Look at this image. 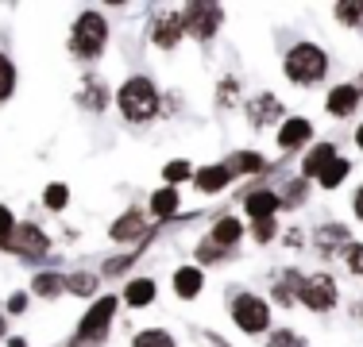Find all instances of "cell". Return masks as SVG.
<instances>
[{
    "mask_svg": "<svg viewBox=\"0 0 363 347\" xmlns=\"http://www.w3.org/2000/svg\"><path fill=\"white\" fill-rule=\"evenodd\" d=\"M112 104H116L120 120L132 127H147L162 116V89L151 74H128L124 81L112 93Z\"/></svg>",
    "mask_w": 363,
    "mask_h": 347,
    "instance_id": "6da1fadb",
    "label": "cell"
},
{
    "mask_svg": "<svg viewBox=\"0 0 363 347\" xmlns=\"http://www.w3.org/2000/svg\"><path fill=\"white\" fill-rule=\"evenodd\" d=\"M108 39H112V23L105 20V12H101V8H82V12L70 20L66 50H70L74 62L93 66V62H101V58H105Z\"/></svg>",
    "mask_w": 363,
    "mask_h": 347,
    "instance_id": "7a4b0ae2",
    "label": "cell"
},
{
    "mask_svg": "<svg viewBox=\"0 0 363 347\" xmlns=\"http://www.w3.org/2000/svg\"><path fill=\"white\" fill-rule=\"evenodd\" d=\"M328 69H333V58L321 42L313 39H298L282 50V77L298 89H313V85L328 81Z\"/></svg>",
    "mask_w": 363,
    "mask_h": 347,
    "instance_id": "3957f363",
    "label": "cell"
},
{
    "mask_svg": "<svg viewBox=\"0 0 363 347\" xmlns=\"http://www.w3.org/2000/svg\"><path fill=\"white\" fill-rule=\"evenodd\" d=\"M286 278L290 293H294V305H301L306 312H313V317H325V312H333L340 305V285H336V278L328 271H313V274H301L286 266V271H279Z\"/></svg>",
    "mask_w": 363,
    "mask_h": 347,
    "instance_id": "277c9868",
    "label": "cell"
},
{
    "mask_svg": "<svg viewBox=\"0 0 363 347\" xmlns=\"http://www.w3.org/2000/svg\"><path fill=\"white\" fill-rule=\"evenodd\" d=\"M228 320L240 336H267L274 328V305L255 290H228Z\"/></svg>",
    "mask_w": 363,
    "mask_h": 347,
    "instance_id": "5b68a950",
    "label": "cell"
},
{
    "mask_svg": "<svg viewBox=\"0 0 363 347\" xmlns=\"http://www.w3.org/2000/svg\"><path fill=\"white\" fill-rule=\"evenodd\" d=\"M120 312V293H101L97 301H89L85 312L77 317V328L70 336V343H82V347H101L112 332V320Z\"/></svg>",
    "mask_w": 363,
    "mask_h": 347,
    "instance_id": "8992f818",
    "label": "cell"
},
{
    "mask_svg": "<svg viewBox=\"0 0 363 347\" xmlns=\"http://www.w3.org/2000/svg\"><path fill=\"white\" fill-rule=\"evenodd\" d=\"M178 12H182L186 39L201 42V47H209V42L220 35L224 20H228V8H224V4H213V0H189V4H182Z\"/></svg>",
    "mask_w": 363,
    "mask_h": 347,
    "instance_id": "52a82bcc",
    "label": "cell"
},
{
    "mask_svg": "<svg viewBox=\"0 0 363 347\" xmlns=\"http://www.w3.org/2000/svg\"><path fill=\"white\" fill-rule=\"evenodd\" d=\"M159 232L162 228H159V224H151L147 208L132 205V208H124V212L108 224V243H116V247H140V243H151Z\"/></svg>",
    "mask_w": 363,
    "mask_h": 347,
    "instance_id": "ba28073f",
    "label": "cell"
},
{
    "mask_svg": "<svg viewBox=\"0 0 363 347\" xmlns=\"http://www.w3.org/2000/svg\"><path fill=\"white\" fill-rule=\"evenodd\" d=\"M4 255H16V258H23V263H43V258L55 255V239H50V232L43 228V224L20 220L12 232V243L4 247Z\"/></svg>",
    "mask_w": 363,
    "mask_h": 347,
    "instance_id": "9c48e42d",
    "label": "cell"
},
{
    "mask_svg": "<svg viewBox=\"0 0 363 347\" xmlns=\"http://www.w3.org/2000/svg\"><path fill=\"white\" fill-rule=\"evenodd\" d=\"M286 116H290L286 104H282V97H274L271 89H259L244 101V120L252 132H274Z\"/></svg>",
    "mask_w": 363,
    "mask_h": 347,
    "instance_id": "30bf717a",
    "label": "cell"
},
{
    "mask_svg": "<svg viewBox=\"0 0 363 347\" xmlns=\"http://www.w3.org/2000/svg\"><path fill=\"white\" fill-rule=\"evenodd\" d=\"M186 39V28H182V12L178 8H155L151 20H147V42L155 50H174Z\"/></svg>",
    "mask_w": 363,
    "mask_h": 347,
    "instance_id": "8fae6325",
    "label": "cell"
},
{
    "mask_svg": "<svg viewBox=\"0 0 363 347\" xmlns=\"http://www.w3.org/2000/svg\"><path fill=\"white\" fill-rule=\"evenodd\" d=\"M352 243H356V236H352V228L340 224V220H321L313 232H309V247H313L321 258H344Z\"/></svg>",
    "mask_w": 363,
    "mask_h": 347,
    "instance_id": "7c38bea8",
    "label": "cell"
},
{
    "mask_svg": "<svg viewBox=\"0 0 363 347\" xmlns=\"http://www.w3.org/2000/svg\"><path fill=\"white\" fill-rule=\"evenodd\" d=\"M317 143V132H313V120L309 116H298V112H290L286 120H282L279 127H274V147H279L282 154H306V147Z\"/></svg>",
    "mask_w": 363,
    "mask_h": 347,
    "instance_id": "4fadbf2b",
    "label": "cell"
},
{
    "mask_svg": "<svg viewBox=\"0 0 363 347\" xmlns=\"http://www.w3.org/2000/svg\"><path fill=\"white\" fill-rule=\"evenodd\" d=\"M112 93L116 89H108V81L101 74H85L74 89V104L82 112H89V116H105L108 104H112Z\"/></svg>",
    "mask_w": 363,
    "mask_h": 347,
    "instance_id": "5bb4252c",
    "label": "cell"
},
{
    "mask_svg": "<svg viewBox=\"0 0 363 347\" xmlns=\"http://www.w3.org/2000/svg\"><path fill=\"white\" fill-rule=\"evenodd\" d=\"M282 201H279V189L274 186H247L244 189V224L255 220H279Z\"/></svg>",
    "mask_w": 363,
    "mask_h": 347,
    "instance_id": "9a60e30c",
    "label": "cell"
},
{
    "mask_svg": "<svg viewBox=\"0 0 363 347\" xmlns=\"http://www.w3.org/2000/svg\"><path fill=\"white\" fill-rule=\"evenodd\" d=\"M147 216H151V224H159V228L186 220V216H182V189L155 186L151 193H147Z\"/></svg>",
    "mask_w": 363,
    "mask_h": 347,
    "instance_id": "2e32d148",
    "label": "cell"
},
{
    "mask_svg": "<svg viewBox=\"0 0 363 347\" xmlns=\"http://www.w3.org/2000/svg\"><path fill=\"white\" fill-rule=\"evenodd\" d=\"M232 181H236V174L224 166V159H220V162H205V166H197L189 186H194L201 197H220V193L232 189Z\"/></svg>",
    "mask_w": 363,
    "mask_h": 347,
    "instance_id": "e0dca14e",
    "label": "cell"
},
{
    "mask_svg": "<svg viewBox=\"0 0 363 347\" xmlns=\"http://www.w3.org/2000/svg\"><path fill=\"white\" fill-rule=\"evenodd\" d=\"M244 236H247V224H244V216H236V212H220L217 220L209 224V232H205V239L217 243L224 251H240Z\"/></svg>",
    "mask_w": 363,
    "mask_h": 347,
    "instance_id": "ac0fdd59",
    "label": "cell"
},
{
    "mask_svg": "<svg viewBox=\"0 0 363 347\" xmlns=\"http://www.w3.org/2000/svg\"><path fill=\"white\" fill-rule=\"evenodd\" d=\"M336 159H340V143H336V139H317L313 147H306V154H301V162H298V174L306 181H317L321 170Z\"/></svg>",
    "mask_w": 363,
    "mask_h": 347,
    "instance_id": "d6986e66",
    "label": "cell"
},
{
    "mask_svg": "<svg viewBox=\"0 0 363 347\" xmlns=\"http://www.w3.org/2000/svg\"><path fill=\"white\" fill-rule=\"evenodd\" d=\"M120 301H124L132 312H143L159 301V282L151 274H132L124 285H120Z\"/></svg>",
    "mask_w": 363,
    "mask_h": 347,
    "instance_id": "ffe728a7",
    "label": "cell"
},
{
    "mask_svg": "<svg viewBox=\"0 0 363 347\" xmlns=\"http://www.w3.org/2000/svg\"><path fill=\"white\" fill-rule=\"evenodd\" d=\"M359 104H363V93L356 89V81H340L325 93V112L333 120H352L359 112Z\"/></svg>",
    "mask_w": 363,
    "mask_h": 347,
    "instance_id": "44dd1931",
    "label": "cell"
},
{
    "mask_svg": "<svg viewBox=\"0 0 363 347\" xmlns=\"http://www.w3.org/2000/svg\"><path fill=\"white\" fill-rule=\"evenodd\" d=\"M170 290H174L178 301H197L205 293V271L197 263H182L174 274H170Z\"/></svg>",
    "mask_w": 363,
    "mask_h": 347,
    "instance_id": "7402d4cb",
    "label": "cell"
},
{
    "mask_svg": "<svg viewBox=\"0 0 363 347\" xmlns=\"http://www.w3.org/2000/svg\"><path fill=\"white\" fill-rule=\"evenodd\" d=\"M28 293H31V301H58V297H66L62 271H35L28 278Z\"/></svg>",
    "mask_w": 363,
    "mask_h": 347,
    "instance_id": "603a6c76",
    "label": "cell"
},
{
    "mask_svg": "<svg viewBox=\"0 0 363 347\" xmlns=\"http://www.w3.org/2000/svg\"><path fill=\"white\" fill-rule=\"evenodd\" d=\"M224 166L236 174V181H240V178H259V174H271V162H267L259 151H252V147H240V151H232L228 159H224Z\"/></svg>",
    "mask_w": 363,
    "mask_h": 347,
    "instance_id": "cb8c5ba5",
    "label": "cell"
},
{
    "mask_svg": "<svg viewBox=\"0 0 363 347\" xmlns=\"http://www.w3.org/2000/svg\"><path fill=\"white\" fill-rule=\"evenodd\" d=\"M62 278H66V293H70V297H77V301H97L101 297V282H105V278L97 271H66Z\"/></svg>",
    "mask_w": 363,
    "mask_h": 347,
    "instance_id": "d4e9b609",
    "label": "cell"
},
{
    "mask_svg": "<svg viewBox=\"0 0 363 347\" xmlns=\"http://www.w3.org/2000/svg\"><path fill=\"white\" fill-rule=\"evenodd\" d=\"M309 193H313V181H306L301 174H290V178L279 181V201H282V212H294V208H301L309 201Z\"/></svg>",
    "mask_w": 363,
    "mask_h": 347,
    "instance_id": "484cf974",
    "label": "cell"
},
{
    "mask_svg": "<svg viewBox=\"0 0 363 347\" xmlns=\"http://www.w3.org/2000/svg\"><path fill=\"white\" fill-rule=\"evenodd\" d=\"M244 81H240L236 74H224L217 81V93H213V104H217L220 112H232V108H244Z\"/></svg>",
    "mask_w": 363,
    "mask_h": 347,
    "instance_id": "4316f807",
    "label": "cell"
},
{
    "mask_svg": "<svg viewBox=\"0 0 363 347\" xmlns=\"http://www.w3.org/2000/svg\"><path fill=\"white\" fill-rule=\"evenodd\" d=\"M143 251H147V243H140V247H132V251H116V255H108L105 263H101L97 274L105 278V282H112V278H120V274H128V271H132V266L143 258Z\"/></svg>",
    "mask_w": 363,
    "mask_h": 347,
    "instance_id": "83f0119b",
    "label": "cell"
},
{
    "mask_svg": "<svg viewBox=\"0 0 363 347\" xmlns=\"http://www.w3.org/2000/svg\"><path fill=\"white\" fill-rule=\"evenodd\" d=\"M348 178H352V159H344V154H340L336 162H328V166L321 170V178H317L313 186L321 189V193H336Z\"/></svg>",
    "mask_w": 363,
    "mask_h": 347,
    "instance_id": "f1b7e54d",
    "label": "cell"
},
{
    "mask_svg": "<svg viewBox=\"0 0 363 347\" xmlns=\"http://www.w3.org/2000/svg\"><path fill=\"white\" fill-rule=\"evenodd\" d=\"M236 258V251H224L217 247V243H209V239H197V247H194V263L201 266V271H209V266H224V263H232Z\"/></svg>",
    "mask_w": 363,
    "mask_h": 347,
    "instance_id": "f546056e",
    "label": "cell"
},
{
    "mask_svg": "<svg viewBox=\"0 0 363 347\" xmlns=\"http://www.w3.org/2000/svg\"><path fill=\"white\" fill-rule=\"evenodd\" d=\"M194 162L189 159H170V162H162V186H170V189H182V186H189L194 181Z\"/></svg>",
    "mask_w": 363,
    "mask_h": 347,
    "instance_id": "4dcf8cb0",
    "label": "cell"
},
{
    "mask_svg": "<svg viewBox=\"0 0 363 347\" xmlns=\"http://www.w3.org/2000/svg\"><path fill=\"white\" fill-rule=\"evenodd\" d=\"M333 20L344 31H363V0H340V4H333Z\"/></svg>",
    "mask_w": 363,
    "mask_h": 347,
    "instance_id": "1f68e13d",
    "label": "cell"
},
{
    "mask_svg": "<svg viewBox=\"0 0 363 347\" xmlns=\"http://www.w3.org/2000/svg\"><path fill=\"white\" fill-rule=\"evenodd\" d=\"M16 89H20V69H16V62H12L8 50H0V104L12 101Z\"/></svg>",
    "mask_w": 363,
    "mask_h": 347,
    "instance_id": "d6a6232c",
    "label": "cell"
},
{
    "mask_svg": "<svg viewBox=\"0 0 363 347\" xmlns=\"http://www.w3.org/2000/svg\"><path fill=\"white\" fill-rule=\"evenodd\" d=\"M43 208H47V212H66V208H70V186H66V181H47V186H43Z\"/></svg>",
    "mask_w": 363,
    "mask_h": 347,
    "instance_id": "836d02e7",
    "label": "cell"
},
{
    "mask_svg": "<svg viewBox=\"0 0 363 347\" xmlns=\"http://www.w3.org/2000/svg\"><path fill=\"white\" fill-rule=\"evenodd\" d=\"M132 347H178V340L170 328H140L132 336Z\"/></svg>",
    "mask_w": 363,
    "mask_h": 347,
    "instance_id": "e575fe53",
    "label": "cell"
},
{
    "mask_svg": "<svg viewBox=\"0 0 363 347\" xmlns=\"http://www.w3.org/2000/svg\"><path fill=\"white\" fill-rule=\"evenodd\" d=\"M263 347H309V340L301 332H294V328H271L263 336Z\"/></svg>",
    "mask_w": 363,
    "mask_h": 347,
    "instance_id": "d590c367",
    "label": "cell"
},
{
    "mask_svg": "<svg viewBox=\"0 0 363 347\" xmlns=\"http://www.w3.org/2000/svg\"><path fill=\"white\" fill-rule=\"evenodd\" d=\"M247 236H252V243H259V247H267V243H274L282 236V228H279V220H255V224H247Z\"/></svg>",
    "mask_w": 363,
    "mask_h": 347,
    "instance_id": "8d00e7d4",
    "label": "cell"
},
{
    "mask_svg": "<svg viewBox=\"0 0 363 347\" xmlns=\"http://www.w3.org/2000/svg\"><path fill=\"white\" fill-rule=\"evenodd\" d=\"M16 224H20V216H16V208L0 201V251H4L8 243H12V232H16Z\"/></svg>",
    "mask_w": 363,
    "mask_h": 347,
    "instance_id": "74e56055",
    "label": "cell"
},
{
    "mask_svg": "<svg viewBox=\"0 0 363 347\" xmlns=\"http://www.w3.org/2000/svg\"><path fill=\"white\" fill-rule=\"evenodd\" d=\"M28 309H31V293H28V290L8 293V301H4V317H8V320H12V317H23Z\"/></svg>",
    "mask_w": 363,
    "mask_h": 347,
    "instance_id": "f35d334b",
    "label": "cell"
},
{
    "mask_svg": "<svg viewBox=\"0 0 363 347\" xmlns=\"http://www.w3.org/2000/svg\"><path fill=\"white\" fill-rule=\"evenodd\" d=\"M344 266H348L356 278H363V243H352L348 255H344Z\"/></svg>",
    "mask_w": 363,
    "mask_h": 347,
    "instance_id": "ab89813d",
    "label": "cell"
},
{
    "mask_svg": "<svg viewBox=\"0 0 363 347\" xmlns=\"http://www.w3.org/2000/svg\"><path fill=\"white\" fill-rule=\"evenodd\" d=\"M279 239L286 243L290 251H301V247H306V232H301V228H286V232H282Z\"/></svg>",
    "mask_w": 363,
    "mask_h": 347,
    "instance_id": "60d3db41",
    "label": "cell"
},
{
    "mask_svg": "<svg viewBox=\"0 0 363 347\" xmlns=\"http://www.w3.org/2000/svg\"><path fill=\"white\" fill-rule=\"evenodd\" d=\"M352 216L363 224V186H356V193H352Z\"/></svg>",
    "mask_w": 363,
    "mask_h": 347,
    "instance_id": "b9f144b4",
    "label": "cell"
},
{
    "mask_svg": "<svg viewBox=\"0 0 363 347\" xmlns=\"http://www.w3.org/2000/svg\"><path fill=\"white\" fill-rule=\"evenodd\" d=\"M352 143H356V151L363 154V120H359L356 127H352Z\"/></svg>",
    "mask_w": 363,
    "mask_h": 347,
    "instance_id": "7bdbcfd3",
    "label": "cell"
},
{
    "mask_svg": "<svg viewBox=\"0 0 363 347\" xmlns=\"http://www.w3.org/2000/svg\"><path fill=\"white\" fill-rule=\"evenodd\" d=\"M4 347H31V343H28V336H8Z\"/></svg>",
    "mask_w": 363,
    "mask_h": 347,
    "instance_id": "ee69618b",
    "label": "cell"
},
{
    "mask_svg": "<svg viewBox=\"0 0 363 347\" xmlns=\"http://www.w3.org/2000/svg\"><path fill=\"white\" fill-rule=\"evenodd\" d=\"M8 336H12V332H8V317H4V309H0V343H4Z\"/></svg>",
    "mask_w": 363,
    "mask_h": 347,
    "instance_id": "f6af8a7d",
    "label": "cell"
},
{
    "mask_svg": "<svg viewBox=\"0 0 363 347\" xmlns=\"http://www.w3.org/2000/svg\"><path fill=\"white\" fill-rule=\"evenodd\" d=\"M356 89H359V93H363V74H359V77H356Z\"/></svg>",
    "mask_w": 363,
    "mask_h": 347,
    "instance_id": "bcb514c9",
    "label": "cell"
},
{
    "mask_svg": "<svg viewBox=\"0 0 363 347\" xmlns=\"http://www.w3.org/2000/svg\"><path fill=\"white\" fill-rule=\"evenodd\" d=\"M66 347H82V343H66Z\"/></svg>",
    "mask_w": 363,
    "mask_h": 347,
    "instance_id": "7dc6e473",
    "label": "cell"
},
{
    "mask_svg": "<svg viewBox=\"0 0 363 347\" xmlns=\"http://www.w3.org/2000/svg\"><path fill=\"white\" fill-rule=\"evenodd\" d=\"M359 317H363V309H359Z\"/></svg>",
    "mask_w": 363,
    "mask_h": 347,
    "instance_id": "c3c4849f",
    "label": "cell"
}]
</instances>
